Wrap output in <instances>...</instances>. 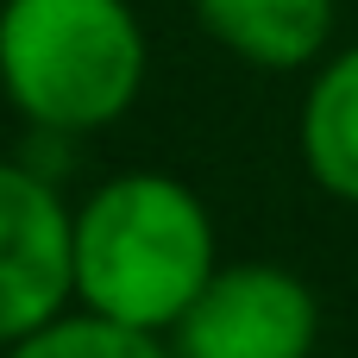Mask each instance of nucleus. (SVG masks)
Returning a JSON list of instances; mask_svg holds the SVG:
<instances>
[{
	"mask_svg": "<svg viewBox=\"0 0 358 358\" xmlns=\"http://www.w3.org/2000/svg\"><path fill=\"white\" fill-rule=\"evenodd\" d=\"M302 157L327 195L358 208V44L315 76L302 101Z\"/></svg>",
	"mask_w": 358,
	"mask_h": 358,
	"instance_id": "obj_6",
	"label": "nucleus"
},
{
	"mask_svg": "<svg viewBox=\"0 0 358 358\" xmlns=\"http://www.w3.org/2000/svg\"><path fill=\"white\" fill-rule=\"evenodd\" d=\"M321 334L315 289L283 264H227L176 321V358H308Z\"/></svg>",
	"mask_w": 358,
	"mask_h": 358,
	"instance_id": "obj_3",
	"label": "nucleus"
},
{
	"mask_svg": "<svg viewBox=\"0 0 358 358\" xmlns=\"http://www.w3.org/2000/svg\"><path fill=\"white\" fill-rule=\"evenodd\" d=\"M214 220L170 176H120L76 220V296L126 327H176L214 277Z\"/></svg>",
	"mask_w": 358,
	"mask_h": 358,
	"instance_id": "obj_1",
	"label": "nucleus"
},
{
	"mask_svg": "<svg viewBox=\"0 0 358 358\" xmlns=\"http://www.w3.org/2000/svg\"><path fill=\"white\" fill-rule=\"evenodd\" d=\"M13 358H170V352H164L157 334H145V327L88 315V321H50V327L25 334Z\"/></svg>",
	"mask_w": 358,
	"mask_h": 358,
	"instance_id": "obj_7",
	"label": "nucleus"
},
{
	"mask_svg": "<svg viewBox=\"0 0 358 358\" xmlns=\"http://www.w3.org/2000/svg\"><path fill=\"white\" fill-rule=\"evenodd\" d=\"M195 19L258 69H302L327 50L334 0H195Z\"/></svg>",
	"mask_w": 358,
	"mask_h": 358,
	"instance_id": "obj_5",
	"label": "nucleus"
},
{
	"mask_svg": "<svg viewBox=\"0 0 358 358\" xmlns=\"http://www.w3.org/2000/svg\"><path fill=\"white\" fill-rule=\"evenodd\" d=\"M0 82L50 132L107 126L145 82V31L126 0H6Z\"/></svg>",
	"mask_w": 358,
	"mask_h": 358,
	"instance_id": "obj_2",
	"label": "nucleus"
},
{
	"mask_svg": "<svg viewBox=\"0 0 358 358\" xmlns=\"http://www.w3.org/2000/svg\"><path fill=\"white\" fill-rule=\"evenodd\" d=\"M76 289V214L31 170L0 164V340H25L57 321Z\"/></svg>",
	"mask_w": 358,
	"mask_h": 358,
	"instance_id": "obj_4",
	"label": "nucleus"
}]
</instances>
